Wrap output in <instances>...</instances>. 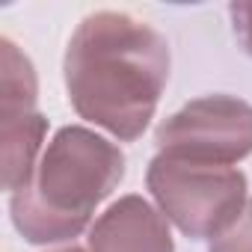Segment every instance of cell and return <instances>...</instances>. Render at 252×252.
Instances as JSON below:
<instances>
[{"mask_svg":"<svg viewBox=\"0 0 252 252\" xmlns=\"http://www.w3.org/2000/svg\"><path fill=\"white\" fill-rule=\"evenodd\" d=\"M228 15H231V30H234V39H237L240 51L252 57V0L231 3Z\"/></svg>","mask_w":252,"mask_h":252,"instance_id":"9","label":"cell"},{"mask_svg":"<svg viewBox=\"0 0 252 252\" xmlns=\"http://www.w3.org/2000/svg\"><path fill=\"white\" fill-rule=\"evenodd\" d=\"M146 184L160 214L190 240H217L240 220L249 202L240 169L169 155H158L149 163Z\"/></svg>","mask_w":252,"mask_h":252,"instance_id":"3","label":"cell"},{"mask_svg":"<svg viewBox=\"0 0 252 252\" xmlns=\"http://www.w3.org/2000/svg\"><path fill=\"white\" fill-rule=\"evenodd\" d=\"M48 134V119L42 113H15L0 116V143H3V190L9 196L30 184L39 158L42 143Z\"/></svg>","mask_w":252,"mask_h":252,"instance_id":"6","label":"cell"},{"mask_svg":"<svg viewBox=\"0 0 252 252\" xmlns=\"http://www.w3.org/2000/svg\"><path fill=\"white\" fill-rule=\"evenodd\" d=\"M125 178V155L101 134L65 125L45 146L27 187L9 196L12 225L27 243L51 246L80 237L95 208Z\"/></svg>","mask_w":252,"mask_h":252,"instance_id":"2","label":"cell"},{"mask_svg":"<svg viewBox=\"0 0 252 252\" xmlns=\"http://www.w3.org/2000/svg\"><path fill=\"white\" fill-rule=\"evenodd\" d=\"M211 252H252V199L246 202L240 220L211 243Z\"/></svg>","mask_w":252,"mask_h":252,"instance_id":"8","label":"cell"},{"mask_svg":"<svg viewBox=\"0 0 252 252\" xmlns=\"http://www.w3.org/2000/svg\"><path fill=\"white\" fill-rule=\"evenodd\" d=\"M86 252H175L169 220L143 196H122L89 228Z\"/></svg>","mask_w":252,"mask_h":252,"instance_id":"5","label":"cell"},{"mask_svg":"<svg viewBox=\"0 0 252 252\" xmlns=\"http://www.w3.org/2000/svg\"><path fill=\"white\" fill-rule=\"evenodd\" d=\"M36 71L15 42H0V116L36 110Z\"/></svg>","mask_w":252,"mask_h":252,"instance_id":"7","label":"cell"},{"mask_svg":"<svg viewBox=\"0 0 252 252\" xmlns=\"http://www.w3.org/2000/svg\"><path fill=\"white\" fill-rule=\"evenodd\" d=\"M158 155L231 166L252 155V104L234 95H202L160 122Z\"/></svg>","mask_w":252,"mask_h":252,"instance_id":"4","label":"cell"},{"mask_svg":"<svg viewBox=\"0 0 252 252\" xmlns=\"http://www.w3.org/2000/svg\"><path fill=\"white\" fill-rule=\"evenodd\" d=\"M63 77L80 119L116 140L143 137L169 80V42L146 21L101 9L68 39Z\"/></svg>","mask_w":252,"mask_h":252,"instance_id":"1","label":"cell"}]
</instances>
